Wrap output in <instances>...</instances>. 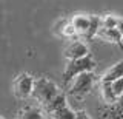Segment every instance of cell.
Wrapping results in <instances>:
<instances>
[{
  "label": "cell",
  "instance_id": "obj_16",
  "mask_svg": "<svg viewBox=\"0 0 123 119\" xmlns=\"http://www.w3.org/2000/svg\"><path fill=\"white\" fill-rule=\"evenodd\" d=\"M111 88H112L114 94L117 96V99H118L123 94V77H118V79L112 80V82H111Z\"/></svg>",
  "mask_w": 123,
  "mask_h": 119
},
{
  "label": "cell",
  "instance_id": "obj_20",
  "mask_svg": "<svg viewBox=\"0 0 123 119\" xmlns=\"http://www.w3.org/2000/svg\"><path fill=\"white\" fill-rule=\"evenodd\" d=\"M48 119H52V118H48Z\"/></svg>",
  "mask_w": 123,
  "mask_h": 119
},
{
  "label": "cell",
  "instance_id": "obj_7",
  "mask_svg": "<svg viewBox=\"0 0 123 119\" xmlns=\"http://www.w3.org/2000/svg\"><path fill=\"white\" fill-rule=\"evenodd\" d=\"M95 37H98L102 40H106V42H111V43H118V45L123 40L120 33L117 31V28H102L100 26L97 34H95Z\"/></svg>",
  "mask_w": 123,
  "mask_h": 119
},
{
  "label": "cell",
  "instance_id": "obj_3",
  "mask_svg": "<svg viewBox=\"0 0 123 119\" xmlns=\"http://www.w3.org/2000/svg\"><path fill=\"white\" fill-rule=\"evenodd\" d=\"M71 88H69V94L75 96V98H83L85 94H88L92 88L94 84V77H92V71L82 73V74L75 76L71 80Z\"/></svg>",
  "mask_w": 123,
  "mask_h": 119
},
{
  "label": "cell",
  "instance_id": "obj_13",
  "mask_svg": "<svg viewBox=\"0 0 123 119\" xmlns=\"http://www.w3.org/2000/svg\"><path fill=\"white\" fill-rule=\"evenodd\" d=\"M18 119H45V114L36 107H25L18 113Z\"/></svg>",
  "mask_w": 123,
  "mask_h": 119
},
{
  "label": "cell",
  "instance_id": "obj_8",
  "mask_svg": "<svg viewBox=\"0 0 123 119\" xmlns=\"http://www.w3.org/2000/svg\"><path fill=\"white\" fill-rule=\"evenodd\" d=\"M118 77H123V60H118V62H115L114 65H111V67L103 73L102 80H105V82H112V80L118 79Z\"/></svg>",
  "mask_w": 123,
  "mask_h": 119
},
{
  "label": "cell",
  "instance_id": "obj_5",
  "mask_svg": "<svg viewBox=\"0 0 123 119\" xmlns=\"http://www.w3.org/2000/svg\"><path fill=\"white\" fill-rule=\"evenodd\" d=\"M71 25L74 26L77 36L86 39L89 28H91V16H88V14H75L71 19Z\"/></svg>",
  "mask_w": 123,
  "mask_h": 119
},
{
  "label": "cell",
  "instance_id": "obj_21",
  "mask_svg": "<svg viewBox=\"0 0 123 119\" xmlns=\"http://www.w3.org/2000/svg\"><path fill=\"white\" fill-rule=\"evenodd\" d=\"M45 119H48V118H45Z\"/></svg>",
  "mask_w": 123,
  "mask_h": 119
},
{
  "label": "cell",
  "instance_id": "obj_12",
  "mask_svg": "<svg viewBox=\"0 0 123 119\" xmlns=\"http://www.w3.org/2000/svg\"><path fill=\"white\" fill-rule=\"evenodd\" d=\"M100 93H102V99L106 104H114L117 101V96L114 94L112 88H111V82H105L102 80V85H100Z\"/></svg>",
  "mask_w": 123,
  "mask_h": 119
},
{
  "label": "cell",
  "instance_id": "obj_11",
  "mask_svg": "<svg viewBox=\"0 0 123 119\" xmlns=\"http://www.w3.org/2000/svg\"><path fill=\"white\" fill-rule=\"evenodd\" d=\"M48 116L52 118V119H75V111L71 110L68 107V104H66V105H63V107H60V108L54 110L52 113L48 114Z\"/></svg>",
  "mask_w": 123,
  "mask_h": 119
},
{
  "label": "cell",
  "instance_id": "obj_15",
  "mask_svg": "<svg viewBox=\"0 0 123 119\" xmlns=\"http://www.w3.org/2000/svg\"><path fill=\"white\" fill-rule=\"evenodd\" d=\"M98 28H100V17L98 16H91V28H89V33H88L86 40L94 39L97 31H98Z\"/></svg>",
  "mask_w": 123,
  "mask_h": 119
},
{
  "label": "cell",
  "instance_id": "obj_18",
  "mask_svg": "<svg viewBox=\"0 0 123 119\" xmlns=\"http://www.w3.org/2000/svg\"><path fill=\"white\" fill-rule=\"evenodd\" d=\"M75 119H89V116L85 111H75Z\"/></svg>",
  "mask_w": 123,
  "mask_h": 119
},
{
  "label": "cell",
  "instance_id": "obj_19",
  "mask_svg": "<svg viewBox=\"0 0 123 119\" xmlns=\"http://www.w3.org/2000/svg\"><path fill=\"white\" fill-rule=\"evenodd\" d=\"M0 119H5V118H3V116H0Z\"/></svg>",
  "mask_w": 123,
  "mask_h": 119
},
{
  "label": "cell",
  "instance_id": "obj_9",
  "mask_svg": "<svg viewBox=\"0 0 123 119\" xmlns=\"http://www.w3.org/2000/svg\"><path fill=\"white\" fill-rule=\"evenodd\" d=\"M57 28V34H59L60 37H63V39H74L77 37V33L74 29V26L71 25V20H60L59 25H55Z\"/></svg>",
  "mask_w": 123,
  "mask_h": 119
},
{
  "label": "cell",
  "instance_id": "obj_4",
  "mask_svg": "<svg viewBox=\"0 0 123 119\" xmlns=\"http://www.w3.org/2000/svg\"><path fill=\"white\" fill-rule=\"evenodd\" d=\"M32 85H34V77L28 73H20L15 76L12 80V91L17 99H28L32 93Z\"/></svg>",
  "mask_w": 123,
  "mask_h": 119
},
{
  "label": "cell",
  "instance_id": "obj_17",
  "mask_svg": "<svg viewBox=\"0 0 123 119\" xmlns=\"http://www.w3.org/2000/svg\"><path fill=\"white\" fill-rule=\"evenodd\" d=\"M117 31L120 33V36H122V39H123V17H118V20H117Z\"/></svg>",
  "mask_w": 123,
  "mask_h": 119
},
{
  "label": "cell",
  "instance_id": "obj_1",
  "mask_svg": "<svg viewBox=\"0 0 123 119\" xmlns=\"http://www.w3.org/2000/svg\"><path fill=\"white\" fill-rule=\"evenodd\" d=\"M59 93H60V90H59V87H57V84L52 82L51 79H48V77L34 79V85H32V93H31V98L36 99L40 105L48 104L54 98V96H57Z\"/></svg>",
  "mask_w": 123,
  "mask_h": 119
},
{
  "label": "cell",
  "instance_id": "obj_10",
  "mask_svg": "<svg viewBox=\"0 0 123 119\" xmlns=\"http://www.w3.org/2000/svg\"><path fill=\"white\" fill-rule=\"evenodd\" d=\"M63 105H66V96L63 93H59L57 96H54L48 104H45L43 108H45V113L49 114V113H52L54 110L60 108V107H63Z\"/></svg>",
  "mask_w": 123,
  "mask_h": 119
},
{
  "label": "cell",
  "instance_id": "obj_2",
  "mask_svg": "<svg viewBox=\"0 0 123 119\" xmlns=\"http://www.w3.org/2000/svg\"><path fill=\"white\" fill-rule=\"evenodd\" d=\"M95 68V60L88 54L85 57H80V59H72V60H68L66 67H65V71H63V82L68 84L71 82L75 76L82 74V73H88V71H92Z\"/></svg>",
  "mask_w": 123,
  "mask_h": 119
},
{
  "label": "cell",
  "instance_id": "obj_14",
  "mask_svg": "<svg viewBox=\"0 0 123 119\" xmlns=\"http://www.w3.org/2000/svg\"><path fill=\"white\" fill-rule=\"evenodd\" d=\"M117 20H118V17L114 16V14H105V16L100 17V26L102 28H115Z\"/></svg>",
  "mask_w": 123,
  "mask_h": 119
},
{
  "label": "cell",
  "instance_id": "obj_6",
  "mask_svg": "<svg viewBox=\"0 0 123 119\" xmlns=\"http://www.w3.org/2000/svg\"><path fill=\"white\" fill-rule=\"evenodd\" d=\"M89 54V49H88V45L82 40H74L65 48V57L68 60L72 59H80V57H85Z\"/></svg>",
  "mask_w": 123,
  "mask_h": 119
}]
</instances>
